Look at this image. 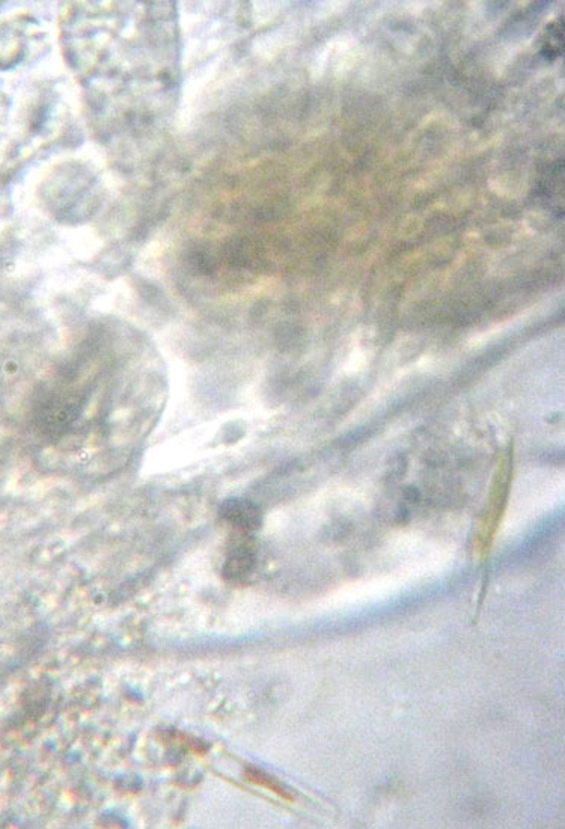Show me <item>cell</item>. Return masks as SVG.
Masks as SVG:
<instances>
[{
	"mask_svg": "<svg viewBox=\"0 0 565 829\" xmlns=\"http://www.w3.org/2000/svg\"><path fill=\"white\" fill-rule=\"evenodd\" d=\"M510 479H511V468H510V463L505 461L499 466L498 474L494 475L487 507H485L478 531L475 536V549L478 551L479 555H485L492 547L494 534L498 531L499 523L502 520L505 505H507Z\"/></svg>",
	"mask_w": 565,
	"mask_h": 829,
	"instance_id": "cell-1",
	"label": "cell"
},
{
	"mask_svg": "<svg viewBox=\"0 0 565 829\" xmlns=\"http://www.w3.org/2000/svg\"><path fill=\"white\" fill-rule=\"evenodd\" d=\"M222 519L240 531H257L263 525V512L249 499L230 498L219 510Z\"/></svg>",
	"mask_w": 565,
	"mask_h": 829,
	"instance_id": "cell-2",
	"label": "cell"
},
{
	"mask_svg": "<svg viewBox=\"0 0 565 829\" xmlns=\"http://www.w3.org/2000/svg\"><path fill=\"white\" fill-rule=\"evenodd\" d=\"M255 567V552L249 545H237L231 549L223 566V576L228 580H240L249 575Z\"/></svg>",
	"mask_w": 565,
	"mask_h": 829,
	"instance_id": "cell-3",
	"label": "cell"
},
{
	"mask_svg": "<svg viewBox=\"0 0 565 829\" xmlns=\"http://www.w3.org/2000/svg\"><path fill=\"white\" fill-rule=\"evenodd\" d=\"M245 775L250 782L274 791L276 795L281 796L283 799L294 800V795L290 791V789L283 786L282 782H278L276 778L268 775L267 772L261 771L258 767L248 766L245 769Z\"/></svg>",
	"mask_w": 565,
	"mask_h": 829,
	"instance_id": "cell-4",
	"label": "cell"
}]
</instances>
